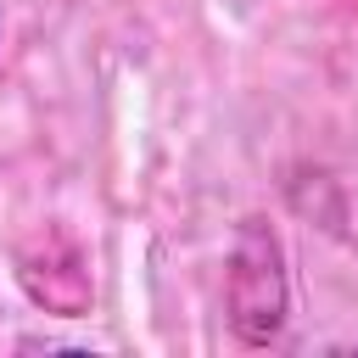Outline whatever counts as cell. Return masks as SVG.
<instances>
[{"label":"cell","instance_id":"6da1fadb","mask_svg":"<svg viewBox=\"0 0 358 358\" xmlns=\"http://www.w3.org/2000/svg\"><path fill=\"white\" fill-rule=\"evenodd\" d=\"M224 302H229V324L246 347L280 341L285 313H291V285H285V252L263 218H246L235 235V252L224 268Z\"/></svg>","mask_w":358,"mask_h":358}]
</instances>
